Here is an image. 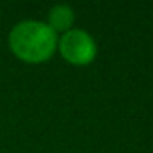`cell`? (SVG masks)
Returning a JSON list of instances; mask_svg holds the SVG:
<instances>
[{"mask_svg": "<svg viewBox=\"0 0 153 153\" xmlns=\"http://www.w3.org/2000/svg\"><path fill=\"white\" fill-rule=\"evenodd\" d=\"M10 46L25 61H43L56 48V33L40 22H22L12 30Z\"/></svg>", "mask_w": 153, "mask_h": 153, "instance_id": "6da1fadb", "label": "cell"}, {"mask_svg": "<svg viewBox=\"0 0 153 153\" xmlns=\"http://www.w3.org/2000/svg\"><path fill=\"white\" fill-rule=\"evenodd\" d=\"M59 51L71 63L86 64L96 54V45L86 31L69 30L59 40Z\"/></svg>", "mask_w": 153, "mask_h": 153, "instance_id": "7a4b0ae2", "label": "cell"}, {"mask_svg": "<svg viewBox=\"0 0 153 153\" xmlns=\"http://www.w3.org/2000/svg\"><path fill=\"white\" fill-rule=\"evenodd\" d=\"M73 23V10L66 5H58L51 10L50 13V25L48 27L53 31H61V30H68Z\"/></svg>", "mask_w": 153, "mask_h": 153, "instance_id": "3957f363", "label": "cell"}]
</instances>
